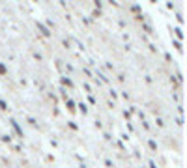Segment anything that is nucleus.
<instances>
[{"instance_id": "4", "label": "nucleus", "mask_w": 187, "mask_h": 168, "mask_svg": "<svg viewBox=\"0 0 187 168\" xmlns=\"http://www.w3.org/2000/svg\"><path fill=\"white\" fill-rule=\"evenodd\" d=\"M62 82H64V84H67V86H71V80H69V79H66V77L62 79Z\"/></svg>"}, {"instance_id": "5", "label": "nucleus", "mask_w": 187, "mask_h": 168, "mask_svg": "<svg viewBox=\"0 0 187 168\" xmlns=\"http://www.w3.org/2000/svg\"><path fill=\"white\" fill-rule=\"evenodd\" d=\"M0 75H6V67L2 64H0Z\"/></svg>"}, {"instance_id": "2", "label": "nucleus", "mask_w": 187, "mask_h": 168, "mask_svg": "<svg viewBox=\"0 0 187 168\" xmlns=\"http://www.w3.org/2000/svg\"><path fill=\"white\" fill-rule=\"evenodd\" d=\"M11 125H13V129H15V131H17V135H19V136H23V131H21V129H19V125H17V122H11Z\"/></svg>"}, {"instance_id": "3", "label": "nucleus", "mask_w": 187, "mask_h": 168, "mask_svg": "<svg viewBox=\"0 0 187 168\" xmlns=\"http://www.w3.org/2000/svg\"><path fill=\"white\" fill-rule=\"evenodd\" d=\"M150 148H152V150H157V144L154 142V140H150Z\"/></svg>"}, {"instance_id": "1", "label": "nucleus", "mask_w": 187, "mask_h": 168, "mask_svg": "<svg viewBox=\"0 0 187 168\" xmlns=\"http://www.w3.org/2000/svg\"><path fill=\"white\" fill-rule=\"evenodd\" d=\"M38 28H39V30H41V32H43V36H51V32H49V28H47V26H43V24H41V23H38Z\"/></svg>"}]
</instances>
